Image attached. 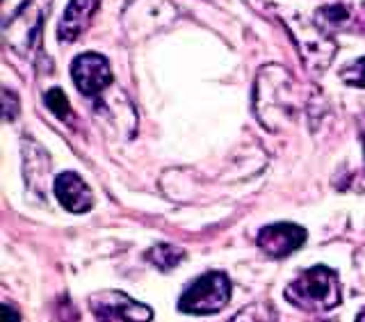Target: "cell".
<instances>
[{
    "label": "cell",
    "mask_w": 365,
    "mask_h": 322,
    "mask_svg": "<svg viewBox=\"0 0 365 322\" xmlns=\"http://www.w3.org/2000/svg\"><path fill=\"white\" fill-rule=\"evenodd\" d=\"M98 7V0H71L64 11V19L60 23V39L62 41H73L80 34L85 32V28L89 26L91 16Z\"/></svg>",
    "instance_id": "cell-7"
},
{
    "label": "cell",
    "mask_w": 365,
    "mask_h": 322,
    "mask_svg": "<svg viewBox=\"0 0 365 322\" xmlns=\"http://www.w3.org/2000/svg\"><path fill=\"white\" fill-rule=\"evenodd\" d=\"M55 197L68 213H85L91 208V190L73 171H64L55 178Z\"/></svg>",
    "instance_id": "cell-6"
},
{
    "label": "cell",
    "mask_w": 365,
    "mask_h": 322,
    "mask_svg": "<svg viewBox=\"0 0 365 322\" xmlns=\"http://www.w3.org/2000/svg\"><path fill=\"white\" fill-rule=\"evenodd\" d=\"M363 154H365V137H363Z\"/></svg>",
    "instance_id": "cell-14"
},
{
    "label": "cell",
    "mask_w": 365,
    "mask_h": 322,
    "mask_svg": "<svg viewBox=\"0 0 365 322\" xmlns=\"http://www.w3.org/2000/svg\"><path fill=\"white\" fill-rule=\"evenodd\" d=\"M228 322H277V308L272 304H249Z\"/></svg>",
    "instance_id": "cell-9"
},
{
    "label": "cell",
    "mask_w": 365,
    "mask_h": 322,
    "mask_svg": "<svg viewBox=\"0 0 365 322\" xmlns=\"http://www.w3.org/2000/svg\"><path fill=\"white\" fill-rule=\"evenodd\" d=\"M342 80H345L347 85H354V87H365V57L351 62L345 71H342Z\"/></svg>",
    "instance_id": "cell-11"
},
{
    "label": "cell",
    "mask_w": 365,
    "mask_h": 322,
    "mask_svg": "<svg viewBox=\"0 0 365 322\" xmlns=\"http://www.w3.org/2000/svg\"><path fill=\"white\" fill-rule=\"evenodd\" d=\"M146 258L151 261L153 266H158L160 270H171V268H176L182 258H185V251L174 247V245H158V247H153L151 251H148Z\"/></svg>",
    "instance_id": "cell-8"
},
{
    "label": "cell",
    "mask_w": 365,
    "mask_h": 322,
    "mask_svg": "<svg viewBox=\"0 0 365 322\" xmlns=\"http://www.w3.org/2000/svg\"><path fill=\"white\" fill-rule=\"evenodd\" d=\"M285 300L311 313H322L329 311V308H336L342 300L338 274L327 266L304 270L285 288Z\"/></svg>",
    "instance_id": "cell-1"
},
{
    "label": "cell",
    "mask_w": 365,
    "mask_h": 322,
    "mask_svg": "<svg viewBox=\"0 0 365 322\" xmlns=\"http://www.w3.org/2000/svg\"><path fill=\"white\" fill-rule=\"evenodd\" d=\"M231 300V281L224 272H208L199 277L180 295L178 308L192 316H210L224 308Z\"/></svg>",
    "instance_id": "cell-2"
},
{
    "label": "cell",
    "mask_w": 365,
    "mask_h": 322,
    "mask_svg": "<svg viewBox=\"0 0 365 322\" xmlns=\"http://www.w3.org/2000/svg\"><path fill=\"white\" fill-rule=\"evenodd\" d=\"M256 243L265 254H269L274 258H283L306 243V231L297 224L281 222V224H272V226L262 228L256 238Z\"/></svg>",
    "instance_id": "cell-4"
},
{
    "label": "cell",
    "mask_w": 365,
    "mask_h": 322,
    "mask_svg": "<svg viewBox=\"0 0 365 322\" xmlns=\"http://www.w3.org/2000/svg\"><path fill=\"white\" fill-rule=\"evenodd\" d=\"M3 322H21V316L9 304H3Z\"/></svg>",
    "instance_id": "cell-12"
},
{
    "label": "cell",
    "mask_w": 365,
    "mask_h": 322,
    "mask_svg": "<svg viewBox=\"0 0 365 322\" xmlns=\"http://www.w3.org/2000/svg\"><path fill=\"white\" fill-rule=\"evenodd\" d=\"M94 311L103 318H114L119 316L123 322H151L153 318V311L148 306L140 304L130 300V297H125L121 293H103V295H96L94 297Z\"/></svg>",
    "instance_id": "cell-5"
},
{
    "label": "cell",
    "mask_w": 365,
    "mask_h": 322,
    "mask_svg": "<svg viewBox=\"0 0 365 322\" xmlns=\"http://www.w3.org/2000/svg\"><path fill=\"white\" fill-rule=\"evenodd\" d=\"M356 322H365V308H361V313H359Z\"/></svg>",
    "instance_id": "cell-13"
},
{
    "label": "cell",
    "mask_w": 365,
    "mask_h": 322,
    "mask_svg": "<svg viewBox=\"0 0 365 322\" xmlns=\"http://www.w3.org/2000/svg\"><path fill=\"white\" fill-rule=\"evenodd\" d=\"M71 78L83 94L96 96L98 91H103L112 83L110 62L98 53H85V55H80L73 60Z\"/></svg>",
    "instance_id": "cell-3"
},
{
    "label": "cell",
    "mask_w": 365,
    "mask_h": 322,
    "mask_svg": "<svg viewBox=\"0 0 365 322\" xmlns=\"http://www.w3.org/2000/svg\"><path fill=\"white\" fill-rule=\"evenodd\" d=\"M46 106H48V110L55 112V117H60L62 121L71 119V106H68V101L60 87H55L46 94Z\"/></svg>",
    "instance_id": "cell-10"
}]
</instances>
